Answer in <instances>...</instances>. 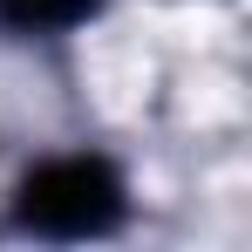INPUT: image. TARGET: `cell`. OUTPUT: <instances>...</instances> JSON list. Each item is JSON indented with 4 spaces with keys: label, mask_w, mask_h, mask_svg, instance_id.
Returning a JSON list of instances; mask_svg holds the SVG:
<instances>
[{
    "label": "cell",
    "mask_w": 252,
    "mask_h": 252,
    "mask_svg": "<svg viewBox=\"0 0 252 252\" xmlns=\"http://www.w3.org/2000/svg\"><path fill=\"white\" fill-rule=\"evenodd\" d=\"M14 218L41 239H102L123 225V177L102 157H48L21 177Z\"/></svg>",
    "instance_id": "cell-1"
},
{
    "label": "cell",
    "mask_w": 252,
    "mask_h": 252,
    "mask_svg": "<svg viewBox=\"0 0 252 252\" xmlns=\"http://www.w3.org/2000/svg\"><path fill=\"white\" fill-rule=\"evenodd\" d=\"M102 0H0V28L14 34H62V28H82Z\"/></svg>",
    "instance_id": "cell-2"
}]
</instances>
